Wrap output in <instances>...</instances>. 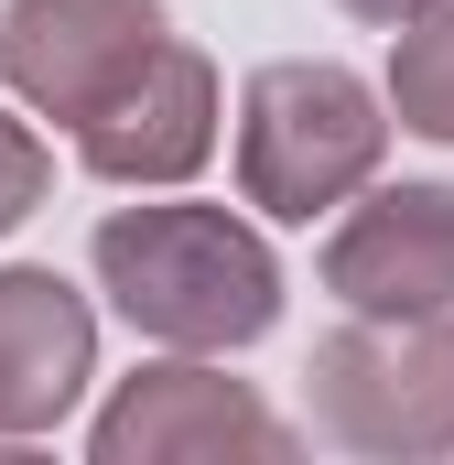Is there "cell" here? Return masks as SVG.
<instances>
[{
    "label": "cell",
    "instance_id": "obj_1",
    "mask_svg": "<svg viewBox=\"0 0 454 465\" xmlns=\"http://www.w3.org/2000/svg\"><path fill=\"white\" fill-rule=\"evenodd\" d=\"M87 260H98V292L173 357H227L281 325V260L227 206H184V195L119 206V217H98Z\"/></svg>",
    "mask_w": 454,
    "mask_h": 465
},
{
    "label": "cell",
    "instance_id": "obj_2",
    "mask_svg": "<svg viewBox=\"0 0 454 465\" xmlns=\"http://www.w3.org/2000/svg\"><path fill=\"white\" fill-rule=\"evenodd\" d=\"M390 152V98L336 54H281L238 87V195L260 217H336Z\"/></svg>",
    "mask_w": 454,
    "mask_h": 465
},
{
    "label": "cell",
    "instance_id": "obj_3",
    "mask_svg": "<svg viewBox=\"0 0 454 465\" xmlns=\"http://www.w3.org/2000/svg\"><path fill=\"white\" fill-rule=\"evenodd\" d=\"M303 379H314V433L346 455H454V303L346 314Z\"/></svg>",
    "mask_w": 454,
    "mask_h": 465
},
{
    "label": "cell",
    "instance_id": "obj_4",
    "mask_svg": "<svg viewBox=\"0 0 454 465\" xmlns=\"http://www.w3.org/2000/svg\"><path fill=\"white\" fill-rule=\"evenodd\" d=\"M325 292L346 314H444L454 303V184H357L325 238Z\"/></svg>",
    "mask_w": 454,
    "mask_h": 465
},
{
    "label": "cell",
    "instance_id": "obj_5",
    "mask_svg": "<svg viewBox=\"0 0 454 465\" xmlns=\"http://www.w3.org/2000/svg\"><path fill=\"white\" fill-rule=\"evenodd\" d=\"M163 33H173L163 0H11L0 11V87L76 130Z\"/></svg>",
    "mask_w": 454,
    "mask_h": 465
},
{
    "label": "cell",
    "instance_id": "obj_6",
    "mask_svg": "<svg viewBox=\"0 0 454 465\" xmlns=\"http://www.w3.org/2000/svg\"><path fill=\"white\" fill-rule=\"evenodd\" d=\"M206 152H217V65L184 33H163L109 98L76 119V163L98 184H184Z\"/></svg>",
    "mask_w": 454,
    "mask_h": 465
},
{
    "label": "cell",
    "instance_id": "obj_7",
    "mask_svg": "<svg viewBox=\"0 0 454 465\" xmlns=\"http://www.w3.org/2000/svg\"><path fill=\"white\" fill-rule=\"evenodd\" d=\"M98 465H184V455H292V422L206 357H163L98 411Z\"/></svg>",
    "mask_w": 454,
    "mask_h": 465
},
{
    "label": "cell",
    "instance_id": "obj_8",
    "mask_svg": "<svg viewBox=\"0 0 454 465\" xmlns=\"http://www.w3.org/2000/svg\"><path fill=\"white\" fill-rule=\"evenodd\" d=\"M98 379V314L54 271H0V444L54 433Z\"/></svg>",
    "mask_w": 454,
    "mask_h": 465
},
{
    "label": "cell",
    "instance_id": "obj_9",
    "mask_svg": "<svg viewBox=\"0 0 454 465\" xmlns=\"http://www.w3.org/2000/svg\"><path fill=\"white\" fill-rule=\"evenodd\" d=\"M390 119L422 130V141H454V0L400 22V44H390Z\"/></svg>",
    "mask_w": 454,
    "mask_h": 465
},
{
    "label": "cell",
    "instance_id": "obj_10",
    "mask_svg": "<svg viewBox=\"0 0 454 465\" xmlns=\"http://www.w3.org/2000/svg\"><path fill=\"white\" fill-rule=\"evenodd\" d=\"M44 184H54V152L33 141V119H11V109H0V238H11L33 206H44Z\"/></svg>",
    "mask_w": 454,
    "mask_h": 465
},
{
    "label": "cell",
    "instance_id": "obj_11",
    "mask_svg": "<svg viewBox=\"0 0 454 465\" xmlns=\"http://www.w3.org/2000/svg\"><path fill=\"white\" fill-rule=\"evenodd\" d=\"M336 11H357V22H390V33H400V22H411V11H433V0H336Z\"/></svg>",
    "mask_w": 454,
    "mask_h": 465
}]
</instances>
